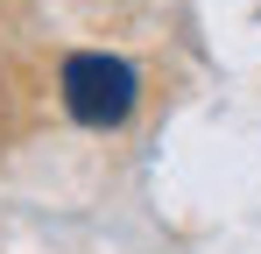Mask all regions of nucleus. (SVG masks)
Returning a JSON list of instances; mask_svg holds the SVG:
<instances>
[{"instance_id":"nucleus-1","label":"nucleus","mask_w":261,"mask_h":254,"mask_svg":"<svg viewBox=\"0 0 261 254\" xmlns=\"http://www.w3.org/2000/svg\"><path fill=\"white\" fill-rule=\"evenodd\" d=\"M57 92H64V113L78 127H120L134 113V99H141V78H134V64H120V57L78 49V57H64Z\"/></svg>"}]
</instances>
